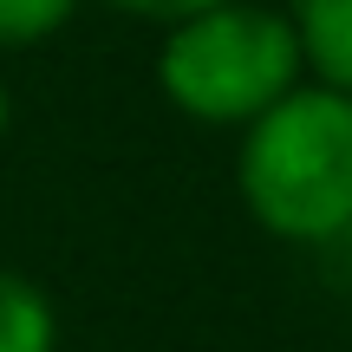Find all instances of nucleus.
I'll use <instances>...</instances> for the list:
<instances>
[{"mask_svg": "<svg viewBox=\"0 0 352 352\" xmlns=\"http://www.w3.org/2000/svg\"><path fill=\"white\" fill-rule=\"evenodd\" d=\"M307 78L300 33L267 0H215L164 26L157 39V91L176 118L209 131H241Z\"/></svg>", "mask_w": 352, "mask_h": 352, "instance_id": "2", "label": "nucleus"}, {"mask_svg": "<svg viewBox=\"0 0 352 352\" xmlns=\"http://www.w3.org/2000/svg\"><path fill=\"white\" fill-rule=\"evenodd\" d=\"M0 352H59V307L20 267H0Z\"/></svg>", "mask_w": 352, "mask_h": 352, "instance_id": "4", "label": "nucleus"}, {"mask_svg": "<svg viewBox=\"0 0 352 352\" xmlns=\"http://www.w3.org/2000/svg\"><path fill=\"white\" fill-rule=\"evenodd\" d=\"M294 33H300L307 78L352 98V0H294Z\"/></svg>", "mask_w": 352, "mask_h": 352, "instance_id": "3", "label": "nucleus"}, {"mask_svg": "<svg viewBox=\"0 0 352 352\" xmlns=\"http://www.w3.org/2000/svg\"><path fill=\"white\" fill-rule=\"evenodd\" d=\"M72 20H78V0H0V52L46 46Z\"/></svg>", "mask_w": 352, "mask_h": 352, "instance_id": "5", "label": "nucleus"}, {"mask_svg": "<svg viewBox=\"0 0 352 352\" xmlns=\"http://www.w3.org/2000/svg\"><path fill=\"white\" fill-rule=\"evenodd\" d=\"M235 196L254 228L287 248L352 235V98L300 78L280 104L235 131Z\"/></svg>", "mask_w": 352, "mask_h": 352, "instance_id": "1", "label": "nucleus"}, {"mask_svg": "<svg viewBox=\"0 0 352 352\" xmlns=\"http://www.w3.org/2000/svg\"><path fill=\"white\" fill-rule=\"evenodd\" d=\"M7 124H13V91H7V78H0V144H7Z\"/></svg>", "mask_w": 352, "mask_h": 352, "instance_id": "7", "label": "nucleus"}, {"mask_svg": "<svg viewBox=\"0 0 352 352\" xmlns=\"http://www.w3.org/2000/svg\"><path fill=\"white\" fill-rule=\"evenodd\" d=\"M98 7L124 13V20H151V26H176V20H189V13L215 7V0H98Z\"/></svg>", "mask_w": 352, "mask_h": 352, "instance_id": "6", "label": "nucleus"}]
</instances>
